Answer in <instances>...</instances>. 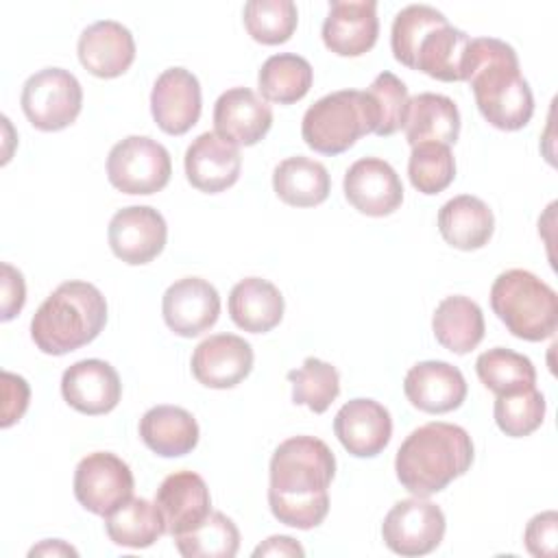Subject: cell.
<instances>
[{
    "instance_id": "obj_25",
    "label": "cell",
    "mask_w": 558,
    "mask_h": 558,
    "mask_svg": "<svg viewBox=\"0 0 558 558\" xmlns=\"http://www.w3.org/2000/svg\"><path fill=\"white\" fill-rule=\"evenodd\" d=\"M438 231L453 248L475 251L488 244L495 231V216L482 198L460 194L440 207Z\"/></svg>"
},
{
    "instance_id": "obj_37",
    "label": "cell",
    "mask_w": 558,
    "mask_h": 558,
    "mask_svg": "<svg viewBox=\"0 0 558 558\" xmlns=\"http://www.w3.org/2000/svg\"><path fill=\"white\" fill-rule=\"evenodd\" d=\"M242 15L248 35L266 46L288 41L299 22V11L292 0H248Z\"/></svg>"
},
{
    "instance_id": "obj_39",
    "label": "cell",
    "mask_w": 558,
    "mask_h": 558,
    "mask_svg": "<svg viewBox=\"0 0 558 558\" xmlns=\"http://www.w3.org/2000/svg\"><path fill=\"white\" fill-rule=\"evenodd\" d=\"M493 414L497 427L506 436L523 438L541 427L545 418V397L536 386L512 395H499L495 399Z\"/></svg>"
},
{
    "instance_id": "obj_2",
    "label": "cell",
    "mask_w": 558,
    "mask_h": 558,
    "mask_svg": "<svg viewBox=\"0 0 558 558\" xmlns=\"http://www.w3.org/2000/svg\"><path fill=\"white\" fill-rule=\"evenodd\" d=\"M484 120L501 131L523 129L534 113V96L519 70L514 48L495 37L469 44L466 78Z\"/></svg>"
},
{
    "instance_id": "obj_40",
    "label": "cell",
    "mask_w": 558,
    "mask_h": 558,
    "mask_svg": "<svg viewBox=\"0 0 558 558\" xmlns=\"http://www.w3.org/2000/svg\"><path fill=\"white\" fill-rule=\"evenodd\" d=\"M366 96L375 113V135L386 137L403 129L410 96L401 78H397L392 72H381L366 87Z\"/></svg>"
},
{
    "instance_id": "obj_34",
    "label": "cell",
    "mask_w": 558,
    "mask_h": 558,
    "mask_svg": "<svg viewBox=\"0 0 558 558\" xmlns=\"http://www.w3.org/2000/svg\"><path fill=\"white\" fill-rule=\"evenodd\" d=\"M183 558H233L240 549V532L222 512H209L194 530L174 536Z\"/></svg>"
},
{
    "instance_id": "obj_44",
    "label": "cell",
    "mask_w": 558,
    "mask_h": 558,
    "mask_svg": "<svg viewBox=\"0 0 558 558\" xmlns=\"http://www.w3.org/2000/svg\"><path fill=\"white\" fill-rule=\"evenodd\" d=\"M305 549L290 536H270L255 547L253 556H303Z\"/></svg>"
},
{
    "instance_id": "obj_31",
    "label": "cell",
    "mask_w": 558,
    "mask_h": 558,
    "mask_svg": "<svg viewBox=\"0 0 558 558\" xmlns=\"http://www.w3.org/2000/svg\"><path fill=\"white\" fill-rule=\"evenodd\" d=\"M105 530L111 543L142 549L166 534V523L157 504H150L144 497H131L105 517Z\"/></svg>"
},
{
    "instance_id": "obj_45",
    "label": "cell",
    "mask_w": 558,
    "mask_h": 558,
    "mask_svg": "<svg viewBox=\"0 0 558 558\" xmlns=\"http://www.w3.org/2000/svg\"><path fill=\"white\" fill-rule=\"evenodd\" d=\"M28 556H78V551L72 545L59 538H52V541H41L37 547L28 551Z\"/></svg>"
},
{
    "instance_id": "obj_21",
    "label": "cell",
    "mask_w": 558,
    "mask_h": 558,
    "mask_svg": "<svg viewBox=\"0 0 558 558\" xmlns=\"http://www.w3.org/2000/svg\"><path fill=\"white\" fill-rule=\"evenodd\" d=\"M403 392L414 408L429 414H445L462 405L466 381L458 366L442 360H425L405 373Z\"/></svg>"
},
{
    "instance_id": "obj_15",
    "label": "cell",
    "mask_w": 558,
    "mask_h": 558,
    "mask_svg": "<svg viewBox=\"0 0 558 558\" xmlns=\"http://www.w3.org/2000/svg\"><path fill=\"white\" fill-rule=\"evenodd\" d=\"M379 35L375 0H331L323 22L325 46L340 57L368 52Z\"/></svg>"
},
{
    "instance_id": "obj_22",
    "label": "cell",
    "mask_w": 558,
    "mask_h": 558,
    "mask_svg": "<svg viewBox=\"0 0 558 558\" xmlns=\"http://www.w3.org/2000/svg\"><path fill=\"white\" fill-rule=\"evenodd\" d=\"M76 52L78 61L89 74L116 78L135 61V39L120 22L98 20L81 33Z\"/></svg>"
},
{
    "instance_id": "obj_42",
    "label": "cell",
    "mask_w": 558,
    "mask_h": 558,
    "mask_svg": "<svg viewBox=\"0 0 558 558\" xmlns=\"http://www.w3.org/2000/svg\"><path fill=\"white\" fill-rule=\"evenodd\" d=\"M31 388L24 377L2 371V427H11L28 408Z\"/></svg>"
},
{
    "instance_id": "obj_4",
    "label": "cell",
    "mask_w": 558,
    "mask_h": 558,
    "mask_svg": "<svg viewBox=\"0 0 558 558\" xmlns=\"http://www.w3.org/2000/svg\"><path fill=\"white\" fill-rule=\"evenodd\" d=\"M107 323V301L87 281H65L37 307L31 338L41 353L65 355L89 344Z\"/></svg>"
},
{
    "instance_id": "obj_3",
    "label": "cell",
    "mask_w": 558,
    "mask_h": 558,
    "mask_svg": "<svg viewBox=\"0 0 558 558\" xmlns=\"http://www.w3.org/2000/svg\"><path fill=\"white\" fill-rule=\"evenodd\" d=\"M473 462V440L469 432L453 423L432 421L401 442L395 471L405 490L429 497L464 475Z\"/></svg>"
},
{
    "instance_id": "obj_20",
    "label": "cell",
    "mask_w": 558,
    "mask_h": 558,
    "mask_svg": "<svg viewBox=\"0 0 558 558\" xmlns=\"http://www.w3.org/2000/svg\"><path fill=\"white\" fill-rule=\"evenodd\" d=\"M155 504L163 517L166 534L172 538L201 525L211 512V497L205 480L194 471L170 473L157 488Z\"/></svg>"
},
{
    "instance_id": "obj_19",
    "label": "cell",
    "mask_w": 558,
    "mask_h": 558,
    "mask_svg": "<svg viewBox=\"0 0 558 558\" xmlns=\"http://www.w3.org/2000/svg\"><path fill=\"white\" fill-rule=\"evenodd\" d=\"M272 126V109L248 87H231L222 92L214 105L216 135L235 144L253 146Z\"/></svg>"
},
{
    "instance_id": "obj_5",
    "label": "cell",
    "mask_w": 558,
    "mask_h": 558,
    "mask_svg": "<svg viewBox=\"0 0 558 558\" xmlns=\"http://www.w3.org/2000/svg\"><path fill=\"white\" fill-rule=\"evenodd\" d=\"M490 307L508 331L521 340L551 338L558 327L554 288L523 268H510L493 281Z\"/></svg>"
},
{
    "instance_id": "obj_13",
    "label": "cell",
    "mask_w": 558,
    "mask_h": 558,
    "mask_svg": "<svg viewBox=\"0 0 558 558\" xmlns=\"http://www.w3.org/2000/svg\"><path fill=\"white\" fill-rule=\"evenodd\" d=\"M347 201L366 216L381 218L403 203V185L397 170L379 157H362L344 174Z\"/></svg>"
},
{
    "instance_id": "obj_33",
    "label": "cell",
    "mask_w": 558,
    "mask_h": 558,
    "mask_svg": "<svg viewBox=\"0 0 558 558\" xmlns=\"http://www.w3.org/2000/svg\"><path fill=\"white\" fill-rule=\"evenodd\" d=\"M475 371L480 381L497 397L512 395L536 384V368L532 360L525 357L523 353L504 347H495L480 353Z\"/></svg>"
},
{
    "instance_id": "obj_10",
    "label": "cell",
    "mask_w": 558,
    "mask_h": 558,
    "mask_svg": "<svg viewBox=\"0 0 558 558\" xmlns=\"http://www.w3.org/2000/svg\"><path fill=\"white\" fill-rule=\"evenodd\" d=\"M381 536L386 547L399 556H425L445 536V514L425 497L401 499L384 517Z\"/></svg>"
},
{
    "instance_id": "obj_12",
    "label": "cell",
    "mask_w": 558,
    "mask_h": 558,
    "mask_svg": "<svg viewBox=\"0 0 558 558\" xmlns=\"http://www.w3.org/2000/svg\"><path fill=\"white\" fill-rule=\"evenodd\" d=\"M161 312L170 331L194 338L216 325L220 316V294L207 279L183 277L163 292Z\"/></svg>"
},
{
    "instance_id": "obj_36",
    "label": "cell",
    "mask_w": 558,
    "mask_h": 558,
    "mask_svg": "<svg viewBox=\"0 0 558 558\" xmlns=\"http://www.w3.org/2000/svg\"><path fill=\"white\" fill-rule=\"evenodd\" d=\"M449 24L447 17L429 4H408L395 15L390 31L392 54L399 63L414 68V59L421 41L438 26Z\"/></svg>"
},
{
    "instance_id": "obj_16",
    "label": "cell",
    "mask_w": 558,
    "mask_h": 558,
    "mask_svg": "<svg viewBox=\"0 0 558 558\" xmlns=\"http://www.w3.org/2000/svg\"><path fill=\"white\" fill-rule=\"evenodd\" d=\"M251 368L253 349L235 333L209 336L192 353V375L207 388H233L251 373Z\"/></svg>"
},
{
    "instance_id": "obj_29",
    "label": "cell",
    "mask_w": 558,
    "mask_h": 558,
    "mask_svg": "<svg viewBox=\"0 0 558 558\" xmlns=\"http://www.w3.org/2000/svg\"><path fill=\"white\" fill-rule=\"evenodd\" d=\"M275 194L292 207L320 205L331 190L327 168L305 155H294L277 163L272 172Z\"/></svg>"
},
{
    "instance_id": "obj_38",
    "label": "cell",
    "mask_w": 558,
    "mask_h": 558,
    "mask_svg": "<svg viewBox=\"0 0 558 558\" xmlns=\"http://www.w3.org/2000/svg\"><path fill=\"white\" fill-rule=\"evenodd\" d=\"M408 177L410 183L421 194H438L456 177V159L449 146L425 142L412 146L410 159H408Z\"/></svg>"
},
{
    "instance_id": "obj_24",
    "label": "cell",
    "mask_w": 558,
    "mask_h": 558,
    "mask_svg": "<svg viewBox=\"0 0 558 558\" xmlns=\"http://www.w3.org/2000/svg\"><path fill=\"white\" fill-rule=\"evenodd\" d=\"M403 131L410 146L436 142L456 144L460 135V111L458 105L442 94L423 92L408 100Z\"/></svg>"
},
{
    "instance_id": "obj_43",
    "label": "cell",
    "mask_w": 558,
    "mask_h": 558,
    "mask_svg": "<svg viewBox=\"0 0 558 558\" xmlns=\"http://www.w3.org/2000/svg\"><path fill=\"white\" fill-rule=\"evenodd\" d=\"M26 301V286L20 270L2 264V320H11Z\"/></svg>"
},
{
    "instance_id": "obj_28",
    "label": "cell",
    "mask_w": 558,
    "mask_h": 558,
    "mask_svg": "<svg viewBox=\"0 0 558 558\" xmlns=\"http://www.w3.org/2000/svg\"><path fill=\"white\" fill-rule=\"evenodd\" d=\"M436 340L451 353L464 355L473 351L486 331L484 314L475 301L462 294L445 296L432 316Z\"/></svg>"
},
{
    "instance_id": "obj_8",
    "label": "cell",
    "mask_w": 558,
    "mask_h": 558,
    "mask_svg": "<svg viewBox=\"0 0 558 558\" xmlns=\"http://www.w3.org/2000/svg\"><path fill=\"white\" fill-rule=\"evenodd\" d=\"M20 102L35 129L61 131L78 118L83 87L72 72L63 68H44L26 78Z\"/></svg>"
},
{
    "instance_id": "obj_14",
    "label": "cell",
    "mask_w": 558,
    "mask_h": 558,
    "mask_svg": "<svg viewBox=\"0 0 558 558\" xmlns=\"http://www.w3.org/2000/svg\"><path fill=\"white\" fill-rule=\"evenodd\" d=\"M201 107V83L190 70L168 68L157 76L150 92V111L163 133H187L198 122Z\"/></svg>"
},
{
    "instance_id": "obj_1",
    "label": "cell",
    "mask_w": 558,
    "mask_h": 558,
    "mask_svg": "<svg viewBox=\"0 0 558 558\" xmlns=\"http://www.w3.org/2000/svg\"><path fill=\"white\" fill-rule=\"evenodd\" d=\"M333 451L316 436H292L270 458L268 504L275 519L296 530L320 525L329 512Z\"/></svg>"
},
{
    "instance_id": "obj_6",
    "label": "cell",
    "mask_w": 558,
    "mask_h": 558,
    "mask_svg": "<svg viewBox=\"0 0 558 558\" xmlns=\"http://www.w3.org/2000/svg\"><path fill=\"white\" fill-rule=\"evenodd\" d=\"M366 133H375V113L366 92L357 89H340L318 98L301 122L305 144L320 155H340Z\"/></svg>"
},
{
    "instance_id": "obj_11",
    "label": "cell",
    "mask_w": 558,
    "mask_h": 558,
    "mask_svg": "<svg viewBox=\"0 0 558 558\" xmlns=\"http://www.w3.org/2000/svg\"><path fill=\"white\" fill-rule=\"evenodd\" d=\"M107 238L118 259L140 266L153 262L163 251L168 225L157 209L148 205H131L113 214Z\"/></svg>"
},
{
    "instance_id": "obj_30",
    "label": "cell",
    "mask_w": 558,
    "mask_h": 558,
    "mask_svg": "<svg viewBox=\"0 0 558 558\" xmlns=\"http://www.w3.org/2000/svg\"><path fill=\"white\" fill-rule=\"evenodd\" d=\"M471 37L451 26L442 24L434 28L418 46L414 68L438 81H464L466 78V54Z\"/></svg>"
},
{
    "instance_id": "obj_26",
    "label": "cell",
    "mask_w": 558,
    "mask_h": 558,
    "mask_svg": "<svg viewBox=\"0 0 558 558\" xmlns=\"http://www.w3.org/2000/svg\"><path fill=\"white\" fill-rule=\"evenodd\" d=\"M140 438L161 458H179L198 445L196 418L179 405H155L140 418Z\"/></svg>"
},
{
    "instance_id": "obj_18",
    "label": "cell",
    "mask_w": 558,
    "mask_h": 558,
    "mask_svg": "<svg viewBox=\"0 0 558 558\" xmlns=\"http://www.w3.org/2000/svg\"><path fill=\"white\" fill-rule=\"evenodd\" d=\"M333 432L340 445L355 458H373L386 449L392 436L390 412L373 399L347 401L336 418Z\"/></svg>"
},
{
    "instance_id": "obj_41",
    "label": "cell",
    "mask_w": 558,
    "mask_h": 558,
    "mask_svg": "<svg viewBox=\"0 0 558 558\" xmlns=\"http://www.w3.org/2000/svg\"><path fill=\"white\" fill-rule=\"evenodd\" d=\"M525 549L536 558H554L558 543V514L554 510L541 512L530 519L525 534Z\"/></svg>"
},
{
    "instance_id": "obj_9",
    "label": "cell",
    "mask_w": 558,
    "mask_h": 558,
    "mask_svg": "<svg viewBox=\"0 0 558 558\" xmlns=\"http://www.w3.org/2000/svg\"><path fill=\"white\" fill-rule=\"evenodd\" d=\"M131 466L109 451L87 453L74 471V497L92 514L107 517L133 497Z\"/></svg>"
},
{
    "instance_id": "obj_7",
    "label": "cell",
    "mask_w": 558,
    "mask_h": 558,
    "mask_svg": "<svg viewBox=\"0 0 558 558\" xmlns=\"http://www.w3.org/2000/svg\"><path fill=\"white\" fill-rule=\"evenodd\" d=\"M170 174V153L148 135H129L109 150L107 179L124 194H155L168 185Z\"/></svg>"
},
{
    "instance_id": "obj_32",
    "label": "cell",
    "mask_w": 558,
    "mask_h": 558,
    "mask_svg": "<svg viewBox=\"0 0 558 558\" xmlns=\"http://www.w3.org/2000/svg\"><path fill=\"white\" fill-rule=\"evenodd\" d=\"M314 81L310 61L294 52H279L268 57L257 74L259 92L266 100L279 105H292L301 100Z\"/></svg>"
},
{
    "instance_id": "obj_27",
    "label": "cell",
    "mask_w": 558,
    "mask_h": 558,
    "mask_svg": "<svg viewBox=\"0 0 558 558\" xmlns=\"http://www.w3.org/2000/svg\"><path fill=\"white\" fill-rule=\"evenodd\" d=\"M229 316L244 331L266 333L283 318V296L268 279L246 277L229 294Z\"/></svg>"
},
{
    "instance_id": "obj_17",
    "label": "cell",
    "mask_w": 558,
    "mask_h": 558,
    "mask_svg": "<svg viewBox=\"0 0 558 558\" xmlns=\"http://www.w3.org/2000/svg\"><path fill=\"white\" fill-rule=\"evenodd\" d=\"M61 395L76 412L98 416L111 412L122 395L118 371L105 360H81L63 371Z\"/></svg>"
},
{
    "instance_id": "obj_35",
    "label": "cell",
    "mask_w": 558,
    "mask_h": 558,
    "mask_svg": "<svg viewBox=\"0 0 558 558\" xmlns=\"http://www.w3.org/2000/svg\"><path fill=\"white\" fill-rule=\"evenodd\" d=\"M292 384V401L307 405L314 414H323L340 395V375L336 366L318 357H305L303 364L288 373Z\"/></svg>"
},
{
    "instance_id": "obj_23",
    "label": "cell",
    "mask_w": 558,
    "mask_h": 558,
    "mask_svg": "<svg viewBox=\"0 0 558 558\" xmlns=\"http://www.w3.org/2000/svg\"><path fill=\"white\" fill-rule=\"evenodd\" d=\"M242 157L235 144L216 135V131L201 133L185 150L187 181L207 194H218L240 179Z\"/></svg>"
}]
</instances>
